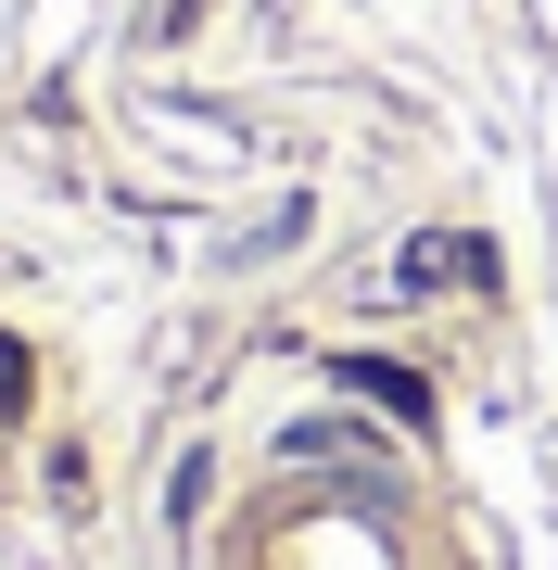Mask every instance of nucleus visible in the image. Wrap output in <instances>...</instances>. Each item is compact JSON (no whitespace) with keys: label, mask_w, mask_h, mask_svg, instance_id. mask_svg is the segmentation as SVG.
Returning <instances> with one entry per match:
<instances>
[{"label":"nucleus","mask_w":558,"mask_h":570,"mask_svg":"<svg viewBox=\"0 0 558 570\" xmlns=\"http://www.w3.org/2000/svg\"><path fill=\"white\" fill-rule=\"evenodd\" d=\"M343 381H355V393H381V406H393V419H419V406H432V393H419V381H407V367H369V355H343Z\"/></svg>","instance_id":"nucleus-1"},{"label":"nucleus","mask_w":558,"mask_h":570,"mask_svg":"<svg viewBox=\"0 0 558 570\" xmlns=\"http://www.w3.org/2000/svg\"><path fill=\"white\" fill-rule=\"evenodd\" d=\"M13 406H26V355L0 343V419H13Z\"/></svg>","instance_id":"nucleus-2"}]
</instances>
